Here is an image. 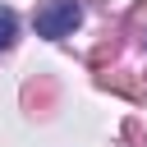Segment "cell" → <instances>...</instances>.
I'll list each match as a JSON object with an SVG mask.
<instances>
[{
  "label": "cell",
  "instance_id": "obj_1",
  "mask_svg": "<svg viewBox=\"0 0 147 147\" xmlns=\"http://www.w3.org/2000/svg\"><path fill=\"white\" fill-rule=\"evenodd\" d=\"M83 23V5L78 0H46V5H37V14H32V28H37V37H69L74 28Z\"/></svg>",
  "mask_w": 147,
  "mask_h": 147
},
{
  "label": "cell",
  "instance_id": "obj_2",
  "mask_svg": "<svg viewBox=\"0 0 147 147\" xmlns=\"http://www.w3.org/2000/svg\"><path fill=\"white\" fill-rule=\"evenodd\" d=\"M14 28H18V18H14V9H0V51L14 41Z\"/></svg>",
  "mask_w": 147,
  "mask_h": 147
}]
</instances>
